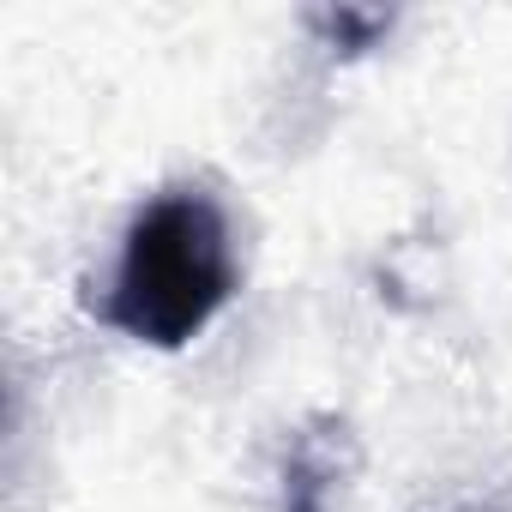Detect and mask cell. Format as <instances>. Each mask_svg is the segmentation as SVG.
<instances>
[{
    "instance_id": "cell-1",
    "label": "cell",
    "mask_w": 512,
    "mask_h": 512,
    "mask_svg": "<svg viewBox=\"0 0 512 512\" xmlns=\"http://www.w3.org/2000/svg\"><path fill=\"white\" fill-rule=\"evenodd\" d=\"M241 290L235 235L205 187L151 193L115 253L103 320L145 350H187Z\"/></svg>"
},
{
    "instance_id": "cell-2",
    "label": "cell",
    "mask_w": 512,
    "mask_h": 512,
    "mask_svg": "<svg viewBox=\"0 0 512 512\" xmlns=\"http://www.w3.org/2000/svg\"><path fill=\"white\" fill-rule=\"evenodd\" d=\"M362 464V440L344 416H308L278 470V512H332Z\"/></svg>"
},
{
    "instance_id": "cell-3",
    "label": "cell",
    "mask_w": 512,
    "mask_h": 512,
    "mask_svg": "<svg viewBox=\"0 0 512 512\" xmlns=\"http://www.w3.org/2000/svg\"><path fill=\"white\" fill-rule=\"evenodd\" d=\"M308 25L326 37L332 55H368L386 31H392V13H374V7H326V13H308Z\"/></svg>"
}]
</instances>
